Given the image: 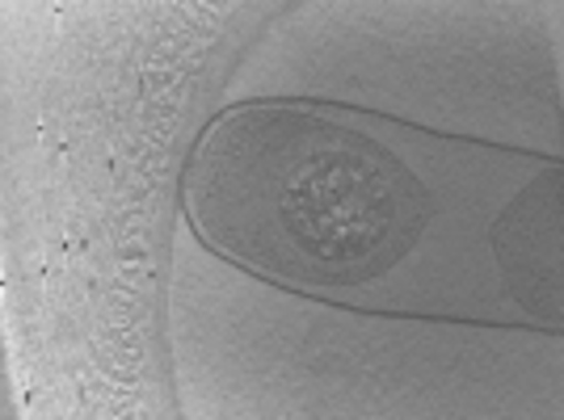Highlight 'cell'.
I'll use <instances>...</instances> for the list:
<instances>
[{"label":"cell","mask_w":564,"mask_h":420,"mask_svg":"<svg viewBox=\"0 0 564 420\" xmlns=\"http://www.w3.org/2000/svg\"><path fill=\"white\" fill-rule=\"evenodd\" d=\"M189 232L212 253L295 290L362 286L430 223V189L388 143L300 101L215 114L182 168Z\"/></svg>","instance_id":"1"},{"label":"cell","mask_w":564,"mask_h":420,"mask_svg":"<svg viewBox=\"0 0 564 420\" xmlns=\"http://www.w3.org/2000/svg\"><path fill=\"white\" fill-rule=\"evenodd\" d=\"M561 173H540L531 186L501 210L489 244L506 286L522 311L540 320H561V286H564V248H561Z\"/></svg>","instance_id":"2"}]
</instances>
